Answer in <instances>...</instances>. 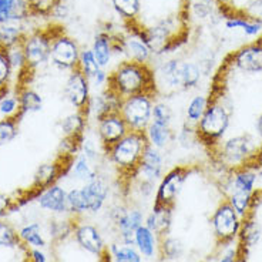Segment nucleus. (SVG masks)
<instances>
[{
	"mask_svg": "<svg viewBox=\"0 0 262 262\" xmlns=\"http://www.w3.org/2000/svg\"><path fill=\"white\" fill-rule=\"evenodd\" d=\"M36 201L40 208L50 211L54 214H66L67 212V191L60 187L59 184H54L46 190H43L36 196Z\"/></svg>",
	"mask_w": 262,
	"mask_h": 262,
	"instance_id": "obj_21",
	"label": "nucleus"
},
{
	"mask_svg": "<svg viewBox=\"0 0 262 262\" xmlns=\"http://www.w3.org/2000/svg\"><path fill=\"white\" fill-rule=\"evenodd\" d=\"M29 16L27 0H0V25L19 23Z\"/></svg>",
	"mask_w": 262,
	"mask_h": 262,
	"instance_id": "obj_25",
	"label": "nucleus"
},
{
	"mask_svg": "<svg viewBox=\"0 0 262 262\" xmlns=\"http://www.w3.org/2000/svg\"><path fill=\"white\" fill-rule=\"evenodd\" d=\"M157 96L150 93H140L121 100L118 113L124 118L130 131H143L151 124L152 107Z\"/></svg>",
	"mask_w": 262,
	"mask_h": 262,
	"instance_id": "obj_3",
	"label": "nucleus"
},
{
	"mask_svg": "<svg viewBox=\"0 0 262 262\" xmlns=\"http://www.w3.org/2000/svg\"><path fill=\"white\" fill-rule=\"evenodd\" d=\"M16 92L19 96L20 114L21 116L37 113L43 108V97L36 90L30 89L29 85H20Z\"/></svg>",
	"mask_w": 262,
	"mask_h": 262,
	"instance_id": "obj_29",
	"label": "nucleus"
},
{
	"mask_svg": "<svg viewBox=\"0 0 262 262\" xmlns=\"http://www.w3.org/2000/svg\"><path fill=\"white\" fill-rule=\"evenodd\" d=\"M29 255H30V261L32 262H47L46 255L39 248L30 249L29 251Z\"/></svg>",
	"mask_w": 262,
	"mask_h": 262,
	"instance_id": "obj_56",
	"label": "nucleus"
},
{
	"mask_svg": "<svg viewBox=\"0 0 262 262\" xmlns=\"http://www.w3.org/2000/svg\"><path fill=\"white\" fill-rule=\"evenodd\" d=\"M113 262H141V255L133 245H117L113 244L108 247Z\"/></svg>",
	"mask_w": 262,
	"mask_h": 262,
	"instance_id": "obj_37",
	"label": "nucleus"
},
{
	"mask_svg": "<svg viewBox=\"0 0 262 262\" xmlns=\"http://www.w3.org/2000/svg\"><path fill=\"white\" fill-rule=\"evenodd\" d=\"M221 262H235V259H234V256L232 255H227L224 256L223 259H221Z\"/></svg>",
	"mask_w": 262,
	"mask_h": 262,
	"instance_id": "obj_58",
	"label": "nucleus"
},
{
	"mask_svg": "<svg viewBox=\"0 0 262 262\" xmlns=\"http://www.w3.org/2000/svg\"><path fill=\"white\" fill-rule=\"evenodd\" d=\"M114 12L123 19L125 25L138 21L141 13V0H112Z\"/></svg>",
	"mask_w": 262,
	"mask_h": 262,
	"instance_id": "obj_32",
	"label": "nucleus"
},
{
	"mask_svg": "<svg viewBox=\"0 0 262 262\" xmlns=\"http://www.w3.org/2000/svg\"><path fill=\"white\" fill-rule=\"evenodd\" d=\"M67 212L74 216H80L87 212L85 195L81 187L67 191Z\"/></svg>",
	"mask_w": 262,
	"mask_h": 262,
	"instance_id": "obj_36",
	"label": "nucleus"
},
{
	"mask_svg": "<svg viewBox=\"0 0 262 262\" xmlns=\"http://www.w3.org/2000/svg\"><path fill=\"white\" fill-rule=\"evenodd\" d=\"M13 76V67L7 56V50L0 47V94L7 92L10 87V80Z\"/></svg>",
	"mask_w": 262,
	"mask_h": 262,
	"instance_id": "obj_45",
	"label": "nucleus"
},
{
	"mask_svg": "<svg viewBox=\"0 0 262 262\" xmlns=\"http://www.w3.org/2000/svg\"><path fill=\"white\" fill-rule=\"evenodd\" d=\"M26 37L25 30L19 23H5L0 25V47L9 50L16 46H20L23 39Z\"/></svg>",
	"mask_w": 262,
	"mask_h": 262,
	"instance_id": "obj_30",
	"label": "nucleus"
},
{
	"mask_svg": "<svg viewBox=\"0 0 262 262\" xmlns=\"http://www.w3.org/2000/svg\"><path fill=\"white\" fill-rule=\"evenodd\" d=\"M164 168H165V157H164L163 151L147 144L137 172H136V177L158 183L164 176Z\"/></svg>",
	"mask_w": 262,
	"mask_h": 262,
	"instance_id": "obj_15",
	"label": "nucleus"
},
{
	"mask_svg": "<svg viewBox=\"0 0 262 262\" xmlns=\"http://www.w3.org/2000/svg\"><path fill=\"white\" fill-rule=\"evenodd\" d=\"M92 52L97 60L100 67L107 69L112 63L114 56V46H113V34L107 32H98L93 39Z\"/></svg>",
	"mask_w": 262,
	"mask_h": 262,
	"instance_id": "obj_24",
	"label": "nucleus"
},
{
	"mask_svg": "<svg viewBox=\"0 0 262 262\" xmlns=\"http://www.w3.org/2000/svg\"><path fill=\"white\" fill-rule=\"evenodd\" d=\"M0 114L3 117H23L20 114V104L17 92L13 93L9 89L7 92L0 94Z\"/></svg>",
	"mask_w": 262,
	"mask_h": 262,
	"instance_id": "obj_35",
	"label": "nucleus"
},
{
	"mask_svg": "<svg viewBox=\"0 0 262 262\" xmlns=\"http://www.w3.org/2000/svg\"><path fill=\"white\" fill-rule=\"evenodd\" d=\"M251 195H252V192L234 190L232 195H231V200H229V204L235 210L238 215L244 216L248 212L249 204H251Z\"/></svg>",
	"mask_w": 262,
	"mask_h": 262,
	"instance_id": "obj_47",
	"label": "nucleus"
},
{
	"mask_svg": "<svg viewBox=\"0 0 262 262\" xmlns=\"http://www.w3.org/2000/svg\"><path fill=\"white\" fill-rule=\"evenodd\" d=\"M112 220L117 228L121 243L124 245H134V232L144 225V212L140 208L120 207L112 211Z\"/></svg>",
	"mask_w": 262,
	"mask_h": 262,
	"instance_id": "obj_11",
	"label": "nucleus"
},
{
	"mask_svg": "<svg viewBox=\"0 0 262 262\" xmlns=\"http://www.w3.org/2000/svg\"><path fill=\"white\" fill-rule=\"evenodd\" d=\"M79 70H81V73L84 74L85 77L89 80H92L97 72L101 69L100 64L97 63V60L93 54L92 49H81V53H80V60H79Z\"/></svg>",
	"mask_w": 262,
	"mask_h": 262,
	"instance_id": "obj_42",
	"label": "nucleus"
},
{
	"mask_svg": "<svg viewBox=\"0 0 262 262\" xmlns=\"http://www.w3.org/2000/svg\"><path fill=\"white\" fill-rule=\"evenodd\" d=\"M176 143H178L180 147L183 148H192L196 143H200V137H198V133H196V125L192 123L185 121L181 128L176 133Z\"/></svg>",
	"mask_w": 262,
	"mask_h": 262,
	"instance_id": "obj_38",
	"label": "nucleus"
},
{
	"mask_svg": "<svg viewBox=\"0 0 262 262\" xmlns=\"http://www.w3.org/2000/svg\"><path fill=\"white\" fill-rule=\"evenodd\" d=\"M181 60L168 59L163 61L154 70L156 74V83H157V92L161 87H165V96L171 93L183 92L181 87Z\"/></svg>",
	"mask_w": 262,
	"mask_h": 262,
	"instance_id": "obj_16",
	"label": "nucleus"
},
{
	"mask_svg": "<svg viewBox=\"0 0 262 262\" xmlns=\"http://www.w3.org/2000/svg\"><path fill=\"white\" fill-rule=\"evenodd\" d=\"M147 144L143 131H128L116 144L104 150V157L117 170L118 176L133 183Z\"/></svg>",
	"mask_w": 262,
	"mask_h": 262,
	"instance_id": "obj_2",
	"label": "nucleus"
},
{
	"mask_svg": "<svg viewBox=\"0 0 262 262\" xmlns=\"http://www.w3.org/2000/svg\"><path fill=\"white\" fill-rule=\"evenodd\" d=\"M120 98L130 97L140 93H150L158 96L156 74L151 64H141L130 60L120 61L110 72L105 85Z\"/></svg>",
	"mask_w": 262,
	"mask_h": 262,
	"instance_id": "obj_1",
	"label": "nucleus"
},
{
	"mask_svg": "<svg viewBox=\"0 0 262 262\" xmlns=\"http://www.w3.org/2000/svg\"><path fill=\"white\" fill-rule=\"evenodd\" d=\"M19 117H3L0 118V145L12 143L19 134Z\"/></svg>",
	"mask_w": 262,
	"mask_h": 262,
	"instance_id": "obj_39",
	"label": "nucleus"
},
{
	"mask_svg": "<svg viewBox=\"0 0 262 262\" xmlns=\"http://www.w3.org/2000/svg\"><path fill=\"white\" fill-rule=\"evenodd\" d=\"M215 2L221 3V5H227V3H228V2H231V0H215Z\"/></svg>",
	"mask_w": 262,
	"mask_h": 262,
	"instance_id": "obj_59",
	"label": "nucleus"
},
{
	"mask_svg": "<svg viewBox=\"0 0 262 262\" xmlns=\"http://www.w3.org/2000/svg\"><path fill=\"white\" fill-rule=\"evenodd\" d=\"M83 192L85 195V203H87V212L90 214H97L98 211L103 210V207L107 203V198L110 195V184L101 174L97 177L85 183L83 187Z\"/></svg>",
	"mask_w": 262,
	"mask_h": 262,
	"instance_id": "obj_17",
	"label": "nucleus"
},
{
	"mask_svg": "<svg viewBox=\"0 0 262 262\" xmlns=\"http://www.w3.org/2000/svg\"><path fill=\"white\" fill-rule=\"evenodd\" d=\"M200 141L214 143L225 134L229 125V113L221 103H208L201 120L196 123Z\"/></svg>",
	"mask_w": 262,
	"mask_h": 262,
	"instance_id": "obj_5",
	"label": "nucleus"
},
{
	"mask_svg": "<svg viewBox=\"0 0 262 262\" xmlns=\"http://www.w3.org/2000/svg\"><path fill=\"white\" fill-rule=\"evenodd\" d=\"M252 140L249 136H236L227 140L223 145V158L229 164H241L251 156Z\"/></svg>",
	"mask_w": 262,
	"mask_h": 262,
	"instance_id": "obj_20",
	"label": "nucleus"
},
{
	"mask_svg": "<svg viewBox=\"0 0 262 262\" xmlns=\"http://www.w3.org/2000/svg\"><path fill=\"white\" fill-rule=\"evenodd\" d=\"M128 131L130 130L125 124L124 118L118 112L108 113L96 121V134L103 150H107L108 147L116 144Z\"/></svg>",
	"mask_w": 262,
	"mask_h": 262,
	"instance_id": "obj_12",
	"label": "nucleus"
},
{
	"mask_svg": "<svg viewBox=\"0 0 262 262\" xmlns=\"http://www.w3.org/2000/svg\"><path fill=\"white\" fill-rule=\"evenodd\" d=\"M183 2H188V0H183Z\"/></svg>",
	"mask_w": 262,
	"mask_h": 262,
	"instance_id": "obj_61",
	"label": "nucleus"
},
{
	"mask_svg": "<svg viewBox=\"0 0 262 262\" xmlns=\"http://www.w3.org/2000/svg\"><path fill=\"white\" fill-rule=\"evenodd\" d=\"M54 30H36L26 34L21 41V50L26 59L27 67L34 72L40 66L50 61V50H52V39Z\"/></svg>",
	"mask_w": 262,
	"mask_h": 262,
	"instance_id": "obj_6",
	"label": "nucleus"
},
{
	"mask_svg": "<svg viewBox=\"0 0 262 262\" xmlns=\"http://www.w3.org/2000/svg\"><path fill=\"white\" fill-rule=\"evenodd\" d=\"M61 0H27L29 13L32 16H52Z\"/></svg>",
	"mask_w": 262,
	"mask_h": 262,
	"instance_id": "obj_46",
	"label": "nucleus"
},
{
	"mask_svg": "<svg viewBox=\"0 0 262 262\" xmlns=\"http://www.w3.org/2000/svg\"><path fill=\"white\" fill-rule=\"evenodd\" d=\"M19 236L20 241L26 244L27 247H32V248L46 247V241L41 235V228H40L39 223H30L25 225L19 231Z\"/></svg>",
	"mask_w": 262,
	"mask_h": 262,
	"instance_id": "obj_33",
	"label": "nucleus"
},
{
	"mask_svg": "<svg viewBox=\"0 0 262 262\" xmlns=\"http://www.w3.org/2000/svg\"><path fill=\"white\" fill-rule=\"evenodd\" d=\"M225 26L228 29H241L248 36H255V34L261 32L262 29L261 23L249 20L245 16H228V19L225 21Z\"/></svg>",
	"mask_w": 262,
	"mask_h": 262,
	"instance_id": "obj_41",
	"label": "nucleus"
},
{
	"mask_svg": "<svg viewBox=\"0 0 262 262\" xmlns=\"http://www.w3.org/2000/svg\"><path fill=\"white\" fill-rule=\"evenodd\" d=\"M238 216L239 215L236 214L229 203H223L216 208L215 214L212 216V225H214L215 235L220 239L228 241L238 234L239 231Z\"/></svg>",
	"mask_w": 262,
	"mask_h": 262,
	"instance_id": "obj_14",
	"label": "nucleus"
},
{
	"mask_svg": "<svg viewBox=\"0 0 262 262\" xmlns=\"http://www.w3.org/2000/svg\"><path fill=\"white\" fill-rule=\"evenodd\" d=\"M134 245L140 252V255H143L144 258H152L158 252L157 235L145 225H141L134 232Z\"/></svg>",
	"mask_w": 262,
	"mask_h": 262,
	"instance_id": "obj_27",
	"label": "nucleus"
},
{
	"mask_svg": "<svg viewBox=\"0 0 262 262\" xmlns=\"http://www.w3.org/2000/svg\"><path fill=\"white\" fill-rule=\"evenodd\" d=\"M235 66L244 73L262 72V45L254 43L243 47L234 57Z\"/></svg>",
	"mask_w": 262,
	"mask_h": 262,
	"instance_id": "obj_23",
	"label": "nucleus"
},
{
	"mask_svg": "<svg viewBox=\"0 0 262 262\" xmlns=\"http://www.w3.org/2000/svg\"><path fill=\"white\" fill-rule=\"evenodd\" d=\"M208 103L210 101H208V98L205 97V96H194V97L191 98L188 105H187V112H185L187 120L185 121L196 124L204 116V113H205L207 107H208Z\"/></svg>",
	"mask_w": 262,
	"mask_h": 262,
	"instance_id": "obj_40",
	"label": "nucleus"
},
{
	"mask_svg": "<svg viewBox=\"0 0 262 262\" xmlns=\"http://www.w3.org/2000/svg\"><path fill=\"white\" fill-rule=\"evenodd\" d=\"M245 17L262 25V0H249L244 9Z\"/></svg>",
	"mask_w": 262,
	"mask_h": 262,
	"instance_id": "obj_52",
	"label": "nucleus"
},
{
	"mask_svg": "<svg viewBox=\"0 0 262 262\" xmlns=\"http://www.w3.org/2000/svg\"><path fill=\"white\" fill-rule=\"evenodd\" d=\"M70 13V10H69V6L63 3V2H60L59 5L56 6L54 9V12H53L52 16H54L56 19H67V16Z\"/></svg>",
	"mask_w": 262,
	"mask_h": 262,
	"instance_id": "obj_55",
	"label": "nucleus"
},
{
	"mask_svg": "<svg viewBox=\"0 0 262 262\" xmlns=\"http://www.w3.org/2000/svg\"><path fill=\"white\" fill-rule=\"evenodd\" d=\"M215 6V0H194L191 3V10L198 19H208Z\"/></svg>",
	"mask_w": 262,
	"mask_h": 262,
	"instance_id": "obj_50",
	"label": "nucleus"
},
{
	"mask_svg": "<svg viewBox=\"0 0 262 262\" xmlns=\"http://www.w3.org/2000/svg\"><path fill=\"white\" fill-rule=\"evenodd\" d=\"M14 207H16V201H14L13 198L0 191V220L3 216H6L10 211L13 210Z\"/></svg>",
	"mask_w": 262,
	"mask_h": 262,
	"instance_id": "obj_53",
	"label": "nucleus"
},
{
	"mask_svg": "<svg viewBox=\"0 0 262 262\" xmlns=\"http://www.w3.org/2000/svg\"><path fill=\"white\" fill-rule=\"evenodd\" d=\"M20 241L19 232L14 229L12 224L6 221H0V247L2 248H16L19 247Z\"/></svg>",
	"mask_w": 262,
	"mask_h": 262,
	"instance_id": "obj_44",
	"label": "nucleus"
},
{
	"mask_svg": "<svg viewBox=\"0 0 262 262\" xmlns=\"http://www.w3.org/2000/svg\"><path fill=\"white\" fill-rule=\"evenodd\" d=\"M172 118H174V112H172L171 105L167 101L156 100L154 107H152V120H151V123L171 127Z\"/></svg>",
	"mask_w": 262,
	"mask_h": 262,
	"instance_id": "obj_43",
	"label": "nucleus"
},
{
	"mask_svg": "<svg viewBox=\"0 0 262 262\" xmlns=\"http://www.w3.org/2000/svg\"><path fill=\"white\" fill-rule=\"evenodd\" d=\"M79 43L72 36L66 34L63 30H54L50 50V61L54 67L63 72H73L79 67L80 60Z\"/></svg>",
	"mask_w": 262,
	"mask_h": 262,
	"instance_id": "obj_4",
	"label": "nucleus"
},
{
	"mask_svg": "<svg viewBox=\"0 0 262 262\" xmlns=\"http://www.w3.org/2000/svg\"><path fill=\"white\" fill-rule=\"evenodd\" d=\"M255 181L256 174L254 171H238L235 174V177H234V188H235V190L247 191V192H252V191H254Z\"/></svg>",
	"mask_w": 262,
	"mask_h": 262,
	"instance_id": "obj_48",
	"label": "nucleus"
},
{
	"mask_svg": "<svg viewBox=\"0 0 262 262\" xmlns=\"http://www.w3.org/2000/svg\"><path fill=\"white\" fill-rule=\"evenodd\" d=\"M98 148H101L103 150V147L100 145V143H96L94 140L89 137L83 138V141H81V145H80V152H83L85 157L89 158L92 163H97L98 158H100V150Z\"/></svg>",
	"mask_w": 262,
	"mask_h": 262,
	"instance_id": "obj_51",
	"label": "nucleus"
},
{
	"mask_svg": "<svg viewBox=\"0 0 262 262\" xmlns=\"http://www.w3.org/2000/svg\"><path fill=\"white\" fill-rule=\"evenodd\" d=\"M201 80V70L200 66L191 61L181 63V87L183 92H188L195 89Z\"/></svg>",
	"mask_w": 262,
	"mask_h": 262,
	"instance_id": "obj_34",
	"label": "nucleus"
},
{
	"mask_svg": "<svg viewBox=\"0 0 262 262\" xmlns=\"http://www.w3.org/2000/svg\"><path fill=\"white\" fill-rule=\"evenodd\" d=\"M73 235H74L76 243L79 244L80 248L84 249L89 254L100 256L107 249L101 232L98 231L97 227H94L92 224L76 221Z\"/></svg>",
	"mask_w": 262,
	"mask_h": 262,
	"instance_id": "obj_13",
	"label": "nucleus"
},
{
	"mask_svg": "<svg viewBox=\"0 0 262 262\" xmlns=\"http://www.w3.org/2000/svg\"><path fill=\"white\" fill-rule=\"evenodd\" d=\"M144 134L147 143L161 151L165 150L172 141H176V133L172 130V127H167V125L151 123L144 131Z\"/></svg>",
	"mask_w": 262,
	"mask_h": 262,
	"instance_id": "obj_26",
	"label": "nucleus"
},
{
	"mask_svg": "<svg viewBox=\"0 0 262 262\" xmlns=\"http://www.w3.org/2000/svg\"><path fill=\"white\" fill-rule=\"evenodd\" d=\"M89 120L90 118L87 113L74 110L60 121V131L63 134L61 143L64 147V154L76 156L79 152L81 141L85 137Z\"/></svg>",
	"mask_w": 262,
	"mask_h": 262,
	"instance_id": "obj_9",
	"label": "nucleus"
},
{
	"mask_svg": "<svg viewBox=\"0 0 262 262\" xmlns=\"http://www.w3.org/2000/svg\"><path fill=\"white\" fill-rule=\"evenodd\" d=\"M158 254L163 261H177L184 254V244L180 238L168 234L158 239Z\"/></svg>",
	"mask_w": 262,
	"mask_h": 262,
	"instance_id": "obj_31",
	"label": "nucleus"
},
{
	"mask_svg": "<svg viewBox=\"0 0 262 262\" xmlns=\"http://www.w3.org/2000/svg\"><path fill=\"white\" fill-rule=\"evenodd\" d=\"M172 210L174 207L170 205L154 204L150 214L145 216L144 225L157 235L158 239L170 234L172 225Z\"/></svg>",
	"mask_w": 262,
	"mask_h": 262,
	"instance_id": "obj_19",
	"label": "nucleus"
},
{
	"mask_svg": "<svg viewBox=\"0 0 262 262\" xmlns=\"http://www.w3.org/2000/svg\"><path fill=\"white\" fill-rule=\"evenodd\" d=\"M69 172H70L76 180H80V181H83L84 184L94 180V178L100 174V172H98L97 165L94 163H92V161L85 157L83 152H80V151L73 157L72 167H70V171H69Z\"/></svg>",
	"mask_w": 262,
	"mask_h": 262,
	"instance_id": "obj_28",
	"label": "nucleus"
},
{
	"mask_svg": "<svg viewBox=\"0 0 262 262\" xmlns=\"http://www.w3.org/2000/svg\"><path fill=\"white\" fill-rule=\"evenodd\" d=\"M255 127H256V133H258V134L262 137V116H259V118L256 120Z\"/></svg>",
	"mask_w": 262,
	"mask_h": 262,
	"instance_id": "obj_57",
	"label": "nucleus"
},
{
	"mask_svg": "<svg viewBox=\"0 0 262 262\" xmlns=\"http://www.w3.org/2000/svg\"><path fill=\"white\" fill-rule=\"evenodd\" d=\"M261 238V228L255 221H248L245 223L243 228V239L247 247H254L258 244Z\"/></svg>",
	"mask_w": 262,
	"mask_h": 262,
	"instance_id": "obj_49",
	"label": "nucleus"
},
{
	"mask_svg": "<svg viewBox=\"0 0 262 262\" xmlns=\"http://www.w3.org/2000/svg\"><path fill=\"white\" fill-rule=\"evenodd\" d=\"M188 176H190V168L184 165H176L167 172H164V176L157 184L154 204L174 207Z\"/></svg>",
	"mask_w": 262,
	"mask_h": 262,
	"instance_id": "obj_8",
	"label": "nucleus"
},
{
	"mask_svg": "<svg viewBox=\"0 0 262 262\" xmlns=\"http://www.w3.org/2000/svg\"><path fill=\"white\" fill-rule=\"evenodd\" d=\"M121 100L114 93L110 92L107 87H104L101 92L92 94L90 103L87 107V116L89 118H94L97 121L98 118H101L105 114L113 112H118Z\"/></svg>",
	"mask_w": 262,
	"mask_h": 262,
	"instance_id": "obj_18",
	"label": "nucleus"
},
{
	"mask_svg": "<svg viewBox=\"0 0 262 262\" xmlns=\"http://www.w3.org/2000/svg\"><path fill=\"white\" fill-rule=\"evenodd\" d=\"M235 262H247V259H244V258H241V259H236Z\"/></svg>",
	"mask_w": 262,
	"mask_h": 262,
	"instance_id": "obj_60",
	"label": "nucleus"
},
{
	"mask_svg": "<svg viewBox=\"0 0 262 262\" xmlns=\"http://www.w3.org/2000/svg\"><path fill=\"white\" fill-rule=\"evenodd\" d=\"M123 54L125 56V60L141 64H150L154 57L144 40L131 32L123 37Z\"/></svg>",
	"mask_w": 262,
	"mask_h": 262,
	"instance_id": "obj_22",
	"label": "nucleus"
},
{
	"mask_svg": "<svg viewBox=\"0 0 262 262\" xmlns=\"http://www.w3.org/2000/svg\"><path fill=\"white\" fill-rule=\"evenodd\" d=\"M64 97L74 110L87 113V107L92 98V83L81 73L76 69L69 74L64 84Z\"/></svg>",
	"mask_w": 262,
	"mask_h": 262,
	"instance_id": "obj_10",
	"label": "nucleus"
},
{
	"mask_svg": "<svg viewBox=\"0 0 262 262\" xmlns=\"http://www.w3.org/2000/svg\"><path fill=\"white\" fill-rule=\"evenodd\" d=\"M108 76H110V73L107 72V69H100L97 72V74L93 77L92 80H90V83H92L94 87H97V89H104L105 85H107V83H108Z\"/></svg>",
	"mask_w": 262,
	"mask_h": 262,
	"instance_id": "obj_54",
	"label": "nucleus"
},
{
	"mask_svg": "<svg viewBox=\"0 0 262 262\" xmlns=\"http://www.w3.org/2000/svg\"><path fill=\"white\" fill-rule=\"evenodd\" d=\"M73 157L74 156L63 152L60 157L56 158L52 163H45L39 165L34 176H33L32 187L29 188V191L34 196H37L43 190L57 184L60 178L66 174H69L70 167H72Z\"/></svg>",
	"mask_w": 262,
	"mask_h": 262,
	"instance_id": "obj_7",
	"label": "nucleus"
}]
</instances>
